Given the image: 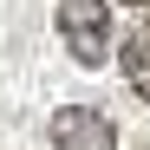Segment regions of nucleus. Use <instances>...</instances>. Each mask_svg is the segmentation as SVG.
<instances>
[{"instance_id":"1","label":"nucleus","mask_w":150,"mask_h":150,"mask_svg":"<svg viewBox=\"0 0 150 150\" xmlns=\"http://www.w3.org/2000/svg\"><path fill=\"white\" fill-rule=\"evenodd\" d=\"M59 39L79 65L111 59V7L105 0H59Z\"/></svg>"},{"instance_id":"2","label":"nucleus","mask_w":150,"mask_h":150,"mask_svg":"<svg viewBox=\"0 0 150 150\" xmlns=\"http://www.w3.org/2000/svg\"><path fill=\"white\" fill-rule=\"evenodd\" d=\"M46 137H52V150H117V124L91 105H59Z\"/></svg>"},{"instance_id":"3","label":"nucleus","mask_w":150,"mask_h":150,"mask_svg":"<svg viewBox=\"0 0 150 150\" xmlns=\"http://www.w3.org/2000/svg\"><path fill=\"white\" fill-rule=\"evenodd\" d=\"M117 59H124V79H131V91H137V98H150V13L137 20L131 33H124Z\"/></svg>"},{"instance_id":"4","label":"nucleus","mask_w":150,"mask_h":150,"mask_svg":"<svg viewBox=\"0 0 150 150\" xmlns=\"http://www.w3.org/2000/svg\"><path fill=\"white\" fill-rule=\"evenodd\" d=\"M131 7H144V13H150V0H131Z\"/></svg>"}]
</instances>
